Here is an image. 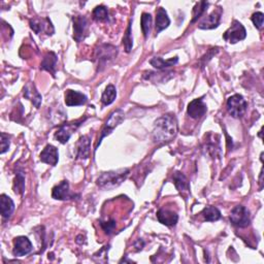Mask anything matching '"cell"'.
<instances>
[{"instance_id": "obj_1", "label": "cell", "mask_w": 264, "mask_h": 264, "mask_svg": "<svg viewBox=\"0 0 264 264\" xmlns=\"http://www.w3.org/2000/svg\"><path fill=\"white\" fill-rule=\"evenodd\" d=\"M178 121L173 115H164L154 123L153 139L157 144H164L172 140L178 134Z\"/></svg>"}, {"instance_id": "obj_2", "label": "cell", "mask_w": 264, "mask_h": 264, "mask_svg": "<svg viewBox=\"0 0 264 264\" xmlns=\"http://www.w3.org/2000/svg\"><path fill=\"white\" fill-rule=\"evenodd\" d=\"M129 174V169H119L116 171H107L102 172L99 175L96 183L97 185L102 189L105 190H112L114 188H117L118 186L122 184Z\"/></svg>"}, {"instance_id": "obj_3", "label": "cell", "mask_w": 264, "mask_h": 264, "mask_svg": "<svg viewBox=\"0 0 264 264\" xmlns=\"http://www.w3.org/2000/svg\"><path fill=\"white\" fill-rule=\"evenodd\" d=\"M125 118V114L124 112L122 111V109H116L115 112H113L111 114V116H109V118L107 119V121L105 122L102 130H101V134H100V137H99L98 141H97V144L95 146V149H94V152H96L98 150V147L101 145V141L102 139L107 136L108 134H111L113 130L118 126L120 125L121 123L123 122V120Z\"/></svg>"}, {"instance_id": "obj_4", "label": "cell", "mask_w": 264, "mask_h": 264, "mask_svg": "<svg viewBox=\"0 0 264 264\" xmlns=\"http://www.w3.org/2000/svg\"><path fill=\"white\" fill-rule=\"evenodd\" d=\"M118 55V49L112 45H100L96 50V60L99 70H102L106 65L114 60Z\"/></svg>"}, {"instance_id": "obj_5", "label": "cell", "mask_w": 264, "mask_h": 264, "mask_svg": "<svg viewBox=\"0 0 264 264\" xmlns=\"http://www.w3.org/2000/svg\"><path fill=\"white\" fill-rule=\"evenodd\" d=\"M248 108V103L245 100V98L239 95V94H234L232 96H230L227 100V109L228 113L234 117V118H240L243 117Z\"/></svg>"}, {"instance_id": "obj_6", "label": "cell", "mask_w": 264, "mask_h": 264, "mask_svg": "<svg viewBox=\"0 0 264 264\" xmlns=\"http://www.w3.org/2000/svg\"><path fill=\"white\" fill-rule=\"evenodd\" d=\"M230 222L239 228H246L251 223L250 212L244 205H236L230 213Z\"/></svg>"}, {"instance_id": "obj_7", "label": "cell", "mask_w": 264, "mask_h": 264, "mask_svg": "<svg viewBox=\"0 0 264 264\" xmlns=\"http://www.w3.org/2000/svg\"><path fill=\"white\" fill-rule=\"evenodd\" d=\"M247 37V31L240 22L234 20L229 29L224 33L223 38L229 43H236Z\"/></svg>"}, {"instance_id": "obj_8", "label": "cell", "mask_w": 264, "mask_h": 264, "mask_svg": "<svg viewBox=\"0 0 264 264\" xmlns=\"http://www.w3.org/2000/svg\"><path fill=\"white\" fill-rule=\"evenodd\" d=\"M84 121L85 119H82L79 121H75V122L62 124L57 130L56 133H55V138H56L58 141H60L61 144H66V142L69 140L73 132L81 126V124L84 122Z\"/></svg>"}, {"instance_id": "obj_9", "label": "cell", "mask_w": 264, "mask_h": 264, "mask_svg": "<svg viewBox=\"0 0 264 264\" xmlns=\"http://www.w3.org/2000/svg\"><path fill=\"white\" fill-rule=\"evenodd\" d=\"M73 22V39L81 42L88 35V20L84 16H74Z\"/></svg>"}, {"instance_id": "obj_10", "label": "cell", "mask_w": 264, "mask_h": 264, "mask_svg": "<svg viewBox=\"0 0 264 264\" xmlns=\"http://www.w3.org/2000/svg\"><path fill=\"white\" fill-rule=\"evenodd\" d=\"M75 194L69 190V184L67 181H62L53 188L52 197L57 200H70L74 199Z\"/></svg>"}, {"instance_id": "obj_11", "label": "cell", "mask_w": 264, "mask_h": 264, "mask_svg": "<svg viewBox=\"0 0 264 264\" xmlns=\"http://www.w3.org/2000/svg\"><path fill=\"white\" fill-rule=\"evenodd\" d=\"M223 14V9L221 7H218L216 10L202 19L200 21V23L198 24V28L203 29V30H210V29H215L220 25V21H221V17Z\"/></svg>"}, {"instance_id": "obj_12", "label": "cell", "mask_w": 264, "mask_h": 264, "mask_svg": "<svg viewBox=\"0 0 264 264\" xmlns=\"http://www.w3.org/2000/svg\"><path fill=\"white\" fill-rule=\"evenodd\" d=\"M33 247L31 241L26 236H18L14 239V255L16 257H23L28 255Z\"/></svg>"}, {"instance_id": "obj_13", "label": "cell", "mask_w": 264, "mask_h": 264, "mask_svg": "<svg viewBox=\"0 0 264 264\" xmlns=\"http://www.w3.org/2000/svg\"><path fill=\"white\" fill-rule=\"evenodd\" d=\"M30 27L36 33V34H40L42 32H46L48 35H52L54 33V27L49 18L32 19L30 20Z\"/></svg>"}, {"instance_id": "obj_14", "label": "cell", "mask_w": 264, "mask_h": 264, "mask_svg": "<svg viewBox=\"0 0 264 264\" xmlns=\"http://www.w3.org/2000/svg\"><path fill=\"white\" fill-rule=\"evenodd\" d=\"M172 181L180 194L187 199V197L190 194V183L186 178V175L181 171H175L172 175Z\"/></svg>"}, {"instance_id": "obj_15", "label": "cell", "mask_w": 264, "mask_h": 264, "mask_svg": "<svg viewBox=\"0 0 264 264\" xmlns=\"http://www.w3.org/2000/svg\"><path fill=\"white\" fill-rule=\"evenodd\" d=\"M206 104L203 102L201 98H197L192 100L188 105V109H187L188 115L195 120L201 119L206 114Z\"/></svg>"}, {"instance_id": "obj_16", "label": "cell", "mask_w": 264, "mask_h": 264, "mask_svg": "<svg viewBox=\"0 0 264 264\" xmlns=\"http://www.w3.org/2000/svg\"><path fill=\"white\" fill-rule=\"evenodd\" d=\"M157 219L161 224L172 227L177 225L179 221V216L175 212L167 210V208H160L157 212Z\"/></svg>"}, {"instance_id": "obj_17", "label": "cell", "mask_w": 264, "mask_h": 264, "mask_svg": "<svg viewBox=\"0 0 264 264\" xmlns=\"http://www.w3.org/2000/svg\"><path fill=\"white\" fill-rule=\"evenodd\" d=\"M64 97H65V103L67 106L84 105L88 100V98L85 94L70 89L65 91Z\"/></svg>"}, {"instance_id": "obj_18", "label": "cell", "mask_w": 264, "mask_h": 264, "mask_svg": "<svg viewBox=\"0 0 264 264\" xmlns=\"http://www.w3.org/2000/svg\"><path fill=\"white\" fill-rule=\"evenodd\" d=\"M39 159L43 163H47L52 165V166H55L59 160V154L57 148H55L52 145H48L40 153Z\"/></svg>"}, {"instance_id": "obj_19", "label": "cell", "mask_w": 264, "mask_h": 264, "mask_svg": "<svg viewBox=\"0 0 264 264\" xmlns=\"http://www.w3.org/2000/svg\"><path fill=\"white\" fill-rule=\"evenodd\" d=\"M58 62V57L57 55L54 52H49L45 55L43 57L41 64H40V69L46 70L50 72L54 78H55V73H56V65Z\"/></svg>"}, {"instance_id": "obj_20", "label": "cell", "mask_w": 264, "mask_h": 264, "mask_svg": "<svg viewBox=\"0 0 264 264\" xmlns=\"http://www.w3.org/2000/svg\"><path fill=\"white\" fill-rule=\"evenodd\" d=\"M91 138L88 135H83L76 142V157L80 159H87L90 155Z\"/></svg>"}, {"instance_id": "obj_21", "label": "cell", "mask_w": 264, "mask_h": 264, "mask_svg": "<svg viewBox=\"0 0 264 264\" xmlns=\"http://www.w3.org/2000/svg\"><path fill=\"white\" fill-rule=\"evenodd\" d=\"M24 96L34 104L37 108L40 106L42 97L36 90L35 85L33 83H28L24 88Z\"/></svg>"}, {"instance_id": "obj_22", "label": "cell", "mask_w": 264, "mask_h": 264, "mask_svg": "<svg viewBox=\"0 0 264 264\" xmlns=\"http://www.w3.org/2000/svg\"><path fill=\"white\" fill-rule=\"evenodd\" d=\"M0 211H1L2 217L5 219L12 216L15 211V203L13 199L5 194L0 196Z\"/></svg>"}, {"instance_id": "obj_23", "label": "cell", "mask_w": 264, "mask_h": 264, "mask_svg": "<svg viewBox=\"0 0 264 264\" xmlns=\"http://www.w3.org/2000/svg\"><path fill=\"white\" fill-rule=\"evenodd\" d=\"M170 24V19L166 13V10L159 7L156 10V31L157 33L166 29Z\"/></svg>"}, {"instance_id": "obj_24", "label": "cell", "mask_w": 264, "mask_h": 264, "mask_svg": "<svg viewBox=\"0 0 264 264\" xmlns=\"http://www.w3.org/2000/svg\"><path fill=\"white\" fill-rule=\"evenodd\" d=\"M179 61V58L178 57H174V58H171L169 60H164L160 57H155L150 60V64L152 66H154V67L157 68V69H165V68H168V67H171V66L175 65L178 63Z\"/></svg>"}, {"instance_id": "obj_25", "label": "cell", "mask_w": 264, "mask_h": 264, "mask_svg": "<svg viewBox=\"0 0 264 264\" xmlns=\"http://www.w3.org/2000/svg\"><path fill=\"white\" fill-rule=\"evenodd\" d=\"M202 216H203L205 221H207V222L218 221V220H220L222 217L221 212H220L217 207L212 206V205L206 206L203 208Z\"/></svg>"}, {"instance_id": "obj_26", "label": "cell", "mask_w": 264, "mask_h": 264, "mask_svg": "<svg viewBox=\"0 0 264 264\" xmlns=\"http://www.w3.org/2000/svg\"><path fill=\"white\" fill-rule=\"evenodd\" d=\"M117 97V90L114 85H108L101 96V102L103 105L112 104Z\"/></svg>"}, {"instance_id": "obj_27", "label": "cell", "mask_w": 264, "mask_h": 264, "mask_svg": "<svg viewBox=\"0 0 264 264\" xmlns=\"http://www.w3.org/2000/svg\"><path fill=\"white\" fill-rule=\"evenodd\" d=\"M14 191L16 194H23L25 191V175L23 171H17L14 183Z\"/></svg>"}, {"instance_id": "obj_28", "label": "cell", "mask_w": 264, "mask_h": 264, "mask_svg": "<svg viewBox=\"0 0 264 264\" xmlns=\"http://www.w3.org/2000/svg\"><path fill=\"white\" fill-rule=\"evenodd\" d=\"M140 25H141V30H142V33H144V36L147 38L150 34V31H151V26H152V16L148 13H144L141 15V22H140Z\"/></svg>"}, {"instance_id": "obj_29", "label": "cell", "mask_w": 264, "mask_h": 264, "mask_svg": "<svg viewBox=\"0 0 264 264\" xmlns=\"http://www.w3.org/2000/svg\"><path fill=\"white\" fill-rule=\"evenodd\" d=\"M93 19L97 22H103L108 19V10L104 5L96 6L93 10Z\"/></svg>"}, {"instance_id": "obj_30", "label": "cell", "mask_w": 264, "mask_h": 264, "mask_svg": "<svg viewBox=\"0 0 264 264\" xmlns=\"http://www.w3.org/2000/svg\"><path fill=\"white\" fill-rule=\"evenodd\" d=\"M207 6L208 2L205 1H200L196 3V5L193 8V19L191 21V23H195V22L204 14V12L207 9Z\"/></svg>"}, {"instance_id": "obj_31", "label": "cell", "mask_w": 264, "mask_h": 264, "mask_svg": "<svg viewBox=\"0 0 264 264\" xmlns=\"http://www.w3.org/2000/svg\"><path fill=\"white\" fill-rule=\"evenodd\" d=\"M131 23H132V21L130 20L128 27L124 34V37H123V45L127 53H129L132 50V47H133V39H132V36H131Z\"/></svg>"}, {"instance_id": "obj_32", "label": "cell", "mask_w": 264, "mask_h": 264, "mask_svg": "<svg viewBox=\"0 0 264 264\" xmlns=\"http://www.w3.org/2000/svg\"><path fill=\"white\" fill-rule=\"evenodd\" d=\"M252 22L254 23L255 27L257 29H261L263 27V22H264V15L261 12H257L252 16Z\"/></svg>"}, {"instance_id": "obj_33", "label": "cell", "mask_w": 264, "mask_h": 264, "mask_svg": "<svg viewBox=\"0 0 264 264\" xmlns=\"http://www.w3.org/2000/svg\"><path fill=\"white\" fill-rule=\"evenodd\" d=\"M100 225L107 234H111L114 231V229L116 228V222L114 221V220H112V221H108V222H101Z\"/></svg>"}, {"instance_id": "obj_34", "label": "cell", "mask_w": 264, "mask_h": 264, "mask_svg": "<svg viewBox=\"0 0 264 264\" xmlns=\"http://www.w3.org/2000/svg\"><path fill=\"white\" fill-rule=\"evenodd\" d=\"M9 148V137L5 133H1V154H4Z\"/></svg>"}]
</instances>
